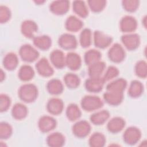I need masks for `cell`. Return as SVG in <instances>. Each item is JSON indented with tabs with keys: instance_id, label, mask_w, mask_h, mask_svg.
<instances>
[{
	"instance_id": "6da1fadb",
	"label": "cell",
	"mask_w": 147,
	"mask_h": 147,
	"mask_svg": "<svg viewBox=\"0 0 147 147\" xmlns=\"http://www.w3.org/2000/svg\"><path fill=\"white\" fill-rule=\"evenodd\" d=\"M18 94L20 98L24 102H31L37 98V89L32 84H26L20 87Z\"/></svg>"
},
{
	"instance_id": "7a4b0ae2",
	"label": "cell",
	"mask_w": 147,
	"mask_h": 147,
	"mask_svg": "<svg viewBox=\"0 0 147 147\" xmlns=\"http://www.w3.org/2000/svg\"><path fill=\"white\" fill-rule=\"evenodd\" d=\"M82 107L86 111L99 109L103 106L102 100L96 96H85L82 100Z\"/></svg>"
},
{
	"instance_id": "3957f363",
	"label": "cell",
	"mask_w": 147,
	"mask_h": 147,
	"mask_svg": "<svg viewBox=\"0 0 147 147\" xmlns=\"http://www.w3.org/2000/svg\"><path fill=\"white\" fill-rule=\"evenodd\" d=\"M20 55L23 60L32 62L38 58L39 53L30 45H24L20 48Z\"/></svg>"
},
{
	"instance_id": "277c9868",
	"label": "cell",
	"mask_w": 147,
	"mask_h": 147,
	"mask_svg": "<svg viewBox=\"0 0 147 147\" xmlns=\"http://www.w3.org/2000/svg\"><path fill=\"white\" fill-rule=\"evenodd\" d=\"M141 137V132L136 127H130L127 128L123 134V140L129 145L136 144Z\"/></svg>"
},
{
	"instance_id": "5b68a950",
	"label": "cell",
	"mask_w": 147,
	"mask_h": 147,
	"mask_svg": "<svg viewBox=\"0 0 147 147\" xmlns=\"http://www.w3.org/2000/svg\"><path fill=\"white\" fill-rule=\"evenodd\" d=\"M104 80L103 78L99 77H91L87 79L85 83V86L86 89L94 92H97L102 89Z\"/></svg>"
},
{
	"instance_id": "8992f818",
	"label": "cell",
	"mask_w": 147,
	"mask_h": 147,
	"mask_svg": "<svg viewBox=\"0 0 147 147\" xmlns=\"http://www.w3.org/2000/svg\"><path fill=\"white\" fill-rule=\"evenodd\" d=\"M108 55L111 61L115 63H119L122 61L125 58V52L120 45L115 44L110 49Z\"/></svg>"
},
{
	"instance_id": "52a82bcc",
	"label": "cell",
	"mask_w": 147,
	"mask_h": 147,
	"mask_svg": "<svg viewBox=\"0 0 147 147\" xmlns=\"http://www.w3.org/2000/svg\"><path fill=\"white\" fill-rule=\"evenodd\" d=\"M91 130L89 123L86 121H81L76 123L73 126L74 134L80 138H83L87 136Z\"/></svg>"
},
{
	"instance_id": "ba28073f",
	"label": "cell",
	"mask_w": 147,
	"mask_h": 147,
	"mask_svg": "<svg viewBox=\"0 0 147 147\" xmlns=\"http://www.w3.org/2000/svg\"><path fill=\"white\" fill-rule=\"evenodd\" d=\"M59 44L65 49H74L77 45L75 36L69 34H64L59 39Z\"/></svg>"
},
{
	"instance_id": "9c48e42d",
	"label": "cell",
	"mask_w": 147,
	"mask_h": 147,
	"mask_svg": "<svg viewBox=\"0 0 147 147\" xmlns=\"http://www.w3.org/2000/svg\"><path fill=\"white\" fill-rule=\"evenodd\" d=\"M112 39L110 36L103 33L96 31L94 33V42L96 47L100 48H105L108 47L111 42Z\"/></svg>"
},
{
	"instance_id": "30bf717a",
	"label": "cell",
	"mask_w": 147,
	"mask_h": 147,
	"mask_svg": "<svg viewBox=\"0 0 147 147\" xmlns=\"http://www.w3.org/2000/svg\"><path fill=\"white\" fill-rule=\"evenodd\" d=\"M36 68L38 74L43 76H51L53 70L48 60L44 58L40 60L36 64Z\"/></svg>"
},
{
	"instance_id": "8fae6325",
	"label": "cell",
	"mask_w": 147,
	"mask_h": 147,
	"mask_svg": "<svg viewBox=\"0 0 147 147\" xmlns=\"http://www.w3.org/2000/svg\"><path fill=\"white\" fill-rule=\"evenodd\" d=\"M56 123V121L49 116H43L38 122V127L42 132H48L55 128Z\"/></svg>"
},
{
	"instance_id": "7c38bea8",
	"label": "cell",
	"mask_w": 147,
	"mask_h": 147,
	"mask_svg": "<svg viewBox=\"0 0 147 147\" xmlns=\"http://www.w3.org/2000/svg\"><path fill=\"white\" fill-rule=\"evenodd\" d=\"M122 41L126 48L133 50L137 48L140 44L139 36L136 34H127L123 36Z\"/></svg>"
},
{
	"instance_id": "4fadbf2b",
	"label": "cell",
	"mask_w": 147,
	"mask_h": 147,
	"mask_svg": "<svg viewBox=\"0 0 147 147\" xmlns=\"http://www.w3.org/2000/svg\"><path fill=\"white\" fill-rule=\"evenodd\" d=\"M137 27V22L136 20L130 16L123 17L120 23V28L122 31L124 32H131L134 31Z\"/></svg>"
},
{
	"instance_id": "5bb4252c",
	"label": "cell",
	"mask_w": 147,
	"mask_h": 147,
	"mask_svg": "<svg viewBox=\"0 0 147 147\" xmlns=\"http://www.w3.org/2000/svg\"><path fill=\"white\" fill-rule=\"evenodd\" d=\"M105 100L109 104L111 105H117L119 104L123 99V92L109 91L104 94Z\"/></svg>"
},
{
	"instance_id": "9a60e30c",
	"label": "cell",
	"mask_w": 147,
	"mask_h": 147,
	"mask_svg": "<svg viewBox=\"0 0 147 147\" xmlns=\"http://www.w3.org/2000/svg\"><path fill=\"white\" fill-rule=\"evenodd\" d=\"M37 30V26L35 22L30 20H27L22 22L21 25V32L27 37L32 38L34 33Z\"/></svg>"
},
{
	"instance_id": "2e32d148",
	"label": "cell",
	"mask_w": 147,
	"mask_h": 147,
	"mask_svg": "<svg viewBox=\"0 0 147 147\" xmlns=\"http://www.w3.org/2000/svg\"><path fill=\"white\" fill-rule=\"evenodd\" d=\"M52 64L57 68H63L65 65V58L63 52L60 50H55L50 56Z\"/></svg>"
},
{
	"instance_id": "e0dca14e",
	"label": "cell",
	"mask_w": 147,
	"mask_h": 147,
	"mask_svg": "<svg viewBox=\"0 0 147 147\" xmlns=\"http://www.w3.org/2000/svg\"><path fill=\"white\" fill-rule=\"evenodd\" d=\"M65 64H67L71 69H78L81 65V59L78 54L70 52L67 54L66 57Z\"/></svg>"
},
{
	"instance_id": "ac0fdd59",
	"label": "cell",
	"mask_w": 147,
	"mask_h": 147,
	"mask_svg": "<svg viewBox=\"0 0 147 147\" xmlns=\"http://www.w3.org/2000/svg\"><path fill=\"white\" fill-rule=\"evenodd\" d=\"M63 109V103L61 99L58 98H52L50 99L47 104L48 111L53 114H59L61 113Z\"/></svg>"
},
{
	"instance_id": "d6986e66",
	"label": "cell",
	"mask_w": 147,
	"mask_h": 147,
	"mask_svg": "<svg viewBox=\"0 0 147 147\" xmlns=\"http://www.w3.org/2000/svg\"><path fill=\"white\" fill-rule=\"evenodd\" d=\"M125 125V122L123 119L119 117L112 118L108 123V130L112 133H118L122 130Z\"/></svg>"
},
{
	"instance_id": "ffe728a7",
	"label": "cell",
	"mask_w": 147,
	"mask_h": 147,
	"mask_svg": "<svg viewBox=\"0 0 147 147\" xmlns=\"http://www.w3.org/2000/svg\"><path fill=\"white\" fill-rule=\"evenodd\" d=\"M69 3L68 1H55L50 6L51 11L56 14H63L68 11Z\"/></svg>"
},
{
	"instance_id": "44dd1931",
	"label": "cell",
	"mask_w": 147,
	"mask_h": 147,
	"mask_svg": "<svg viewBox=\"0 0 147 147\" xmlns=\"http://www.w3.org/2000/svg\"><path fill=\"white\" fill-rule=\"evenodd\" d=\"M47 141V144L50 146H61L64 144L65 138L63 135L61 133H53L48 137Z\"/></svg>"
},
{
	"instance_id": "7402d4cb",
	"label": "cell",
	"mask_w": 147,
	"mask_h": 147,
	"mask_svg": "<svg viewBox=\"0 0 147 147\" xmlns=\"http://www.w3.org/2000/svg\"><path fill=\"white\" fill-rule=\"evenodd\" d=\"M18 63L17 56L13 53H7L3 59V64L4 67L8 70H13L16 68Z\"/></svg>"
},
{
	"instance_id": "603a6c76",
	"label": "cell",
	"mask_w": 147,
	"mask_h": 147,
	"mask_svg": "<svg viewBox=\"0 0 147 147\" xmlns=\"http://www.w3.org/2000/svg\"><path fill=\"white\" fill-rule=\"evenodd\" d=\"M65 26L67 29L69 31L76 32L82 28L83 23L78 18L74 16H70L66 21Z\"/></svg>"
},
{
	"instance_id": "cb8c5ba5",
	"label": "cell",
	"mask_w": 147,
	"mask_h": 147,
	"mask_svg": "<svg viewBox=\"0 0 147 147\" xmlns=\"http://www.w3.org/2000/svg\"><path fill=\"white\" fill-rule=\"evenodd\" d=\"M126 82L125 79H119L109 83L107 86V91L123 92L126 86Z\"/></svg>"
},
{
	"instance_id": "d4e9b609",
	"label": "cell",
	"mask_w": 147,
	"mask_h": 147,
	"mask_svg": "<svg viewBox=\"0 0 147 147\" xmlns=\"http://www.w3.org/2000/svg\"><path fill=\"white\" fill-rule=\"evenodd\" d=\"M34 45L42 50H47L51 45V39L47 36H38L33 39Z\"/></svg>"
},
{
	"instance_id": "484cf974",
	"label": "cell",
	"mask_w": 147,
	"mask_h": 147,
	"mask_svg": "<svg viewBox=\"0 0 147 147\" xmlns=\"http://www.w3.org/2000/svg\"><path fill=\"white\" fill-rule=\"evenodd\" d=\"M105 64L102 61H98L90 65L88 74L91 77H99L104 71Z\"/></svg>"
},
{
	"instance_id": "4316f807",
	"label": "cell",
	"mask_w": 147,
	"mask_h": 147,
	"mask_svg": "<svg viewBox=\"0 0 147 147\" xmlns=\"http://www.w3.org/2000/svg\"><path fill=\"white\" fill-rule=\"evenodd\" d=\"M109 117V113L106 110H102L93 114L91 117V121L95 125L103 123Z\"/></svg>"
},
{
	"instance_id": "83f0119b",
	"label": "cell",
	"mask_w": 147,
	"mask_h": 147,
	"mask_svg": "<svg viewBox=\"0 0 147 147\" xmlns=\"http://www.w3.org/2000/svg\"><path fill=\"white\" fill-rule=\"evenodd\" d=\"M101 57L100 53L95 49H91L85 53L84 60L87 64L90 65L99 61Z\"/></svg>"
},
{
	"instance_id": "f1b7e54d",
	"label": "cell",
	"mask_w": 147,
	"mask_h": 147,
	"mask_svg": "<svg viewBox=\"0 0 147 147\" xmlns=\"http://www.w3.org/2000/svg\"><path fill=\"white\" fill-rule=\"evenodd\" d=\"M47 89L52 94H59L63 90V86L59 80L52 79L47 84Z\"/></svg>"
},
{
	"instance_id": "f546056e",
	"label": "cell",
	"mask_w": 147,
	"mask_h": 147,
	"mask_svg": "<svg viewBox=\"0 0 147 147\" xmlns=\"http://www.w3.org/2000/svg\"><path fill=\"white\" fill-rule=\"evenodd\" d=\"M11 113L14 118L17 119H21L26 116L28 111L26 107L24 105L17 103L13 106Z\"/></svg>"
},
{
	"instance_id": "4dcf8cb0",
	"label": "cell",
	"mask_w": 147,
	"mask_h": 147,
	"mask_svg": "<svg viewBox=\"0 0 147 147\" xmlns=\"http://www.w3.org/2000/svg\"><path fill=\"white\" fill-rule=\"evenodd\" d=\"M34 74V71L30 66L25 65L20 68L18 72V76L22 80L27 81L33 77Z\"/></svg>"
},
{
	"instance_id": "1f68e13d",
	"label": "cell",
	"mask_w": 147,
	"mask_h": 147,
	"mask_svg": "<svg viewBox=\"0 0 147 147\" xmlns=\"http://www.w3.org/2000/svg\"><path fill=\"white\" fill-rule=\"evenodd\" d=\"M106 139L103 134L100 133H95L89 140V144L91 146L101 147L104 146Z\"/></svg>"
},
{
	"instance_id": "d6a6232c",
	"label": "cell",
	"mask_w": 147,
	"mask_h": 147,
	"mask_svg": "<svg viewBox=\"0 0 147 147\" xmlns=\"http://www.w3.org/2000/svg\"><path fill=\"white\" fill-rule=\"evenodd\" d=\"M66 114L69 120L75 121L79 118L81 115V112L77 105L75 104H71L67 107Z\"/></svg>"
},
{
	"instance_id": "836d02e7",
	"label": "cell",
	"mask_w": 147,
	"mask_h": 147,
	"mask_svg": "<svg viewBox=\"0 0 147 147\" xmlns=\"http://www.w3.org/2000/svg\"><path fill=\"white\" fill-rule=\"evenodd\" d=\"M143 86L142 84L137 80L133 81L129 89V94L132 97L139 96L142 92Z\"/></svg>"
},
{
	"instance_id": "e575fe53",
	"label": "cell",
	"mask_w": 147,
	"mask_h": 147,
	"mask_svg": "<svg viewBox=\"0 0 147 147\" xmlns=\"http://www.w3.org/2000/svg\"><path fill=\"white\" fill-rule=\"evenodd\" d=\"M64 82L68 87L76 88L80 84V79L76 75L69 73L65 76Z\"/></svg>"
},
{
	"instance_id": "d590c367",
	"label": "cell",
	"mask_w": 147,
	"mask_h": 147,
	"mask_svg": "<svg viewBox=\"0 0 147 147\" xmlns=\"http://www.w3.org/2000/svg\"><path fill=\"white\" fill-rule=\"evenodd\" d=\"M73 8L75 13L82 17H85L88 14V10L84 2L75 1L73 3Z\"/></svg>"
},
{
	"instance_id": "8d00e7d4",
	"label": "cell",
	"mask_w": 147,
	"mask_h": 147,
	"mask_svg": "<svg viewBox=\"0 0 147 147\" xmlns=\"http://www.w3.org/2000/svg\"><path fill=\"white\" fill-rule=\"evenodd\" d=\"M91 33L88 29H84L80 36V42L82 47L86 48L91 44Z\"/></svg>"
},
{
	"instance_id": "74e56055",
	"label": "cell",
	"mask_w": 147,
	"mask_h": 147,
	"mask_svg": "<svg viewBox=\"0 0 147 147\" xmlns=\"http://www.w3.org/2000/svg\"><path fill=\"white\" fill-rule=\"evenodd\" d=\"M12 133L11 126L6 122H1L0 126V137L1 139H6L10 137Z\"/></svg>"
},
{
	"instance_id": "f35d334b",
	"label": "cell",
	"mask_w": 147,
	"mask_h": 147,
	"mask_svg": "<svg viewBox=\"0 0 147 147\" xmlns=\"http://www.w3.org/2000/svg\"><path fill=\"white\" fill-rule=\"evenodd\" d=\"M136 73L137 76L145 78L146 75V64L145 61H139L136 66Z\"/></svg>"
},
{
	"instance_id": "ab89813d",
	"label": "cell",
	"mask_w": 147,
	"mask_h": 147,
	"mask_svg": "<svg viewBox=\"0 0 147 147\" xmlns=\"http://www.w3.org/2000/svg\"><path fill=\"white\" fill-rule=\"evenodd\" d=\"M106 2L104 1H90L89 6L94 11H100L105 7Z\"/></svg>"
},
{
	"instance_id": "60d3db41",
	"label": "cell",
	"mask_w": 147,
	"mask_h": 147,
	"mask_svg": "<svg viewBox=\"0 0 147 147\" xmlns=\"http://www.w3.org/2000/svg\"><path fill=\"white\" fill-rule=\"evenodd\" d=\"M118 74V69L115 67H109L106 71V72L103 77L104 81H108L110 79H113L114 78H115Z\"/></svg>"
},
{
	"instance_id": "b9f144b4",
	"label": "cell",
	"mask_w": 147,
	"mask_h": 147,
	"mask_svg": "<svg viewBox=\"0 0 147 147\" xmlns=\"http://www.w3.org/2000/svg\"><path fill=\"white\" fill-rule=\"evenodd\" d=\"M10 10L5 6H1L0 7V21L1 23L7 22L10 17Z\"/></svg>"
},
{
	"instance_id": "7bdbcfd3",
	"label": "cell",
	"mask_w": 147,
	"mask_h": 147,
	"mask_svg": "<svg viewBox=\"0 0 147 147\" xmlns=\"http://www.w3.org/2000/svg\"><path fill=\"white\" fill-rule=\"evenodd\" d=\"M1 111H5L9 108L10 105V99L8 96L5 94L1 95Z\"/></svg>"
},
{
	"instance_id": "ee69618b",
	"label": "cell",
	"mask_w": 147,
	"mask_h": 147,
	"mask_svg": "<svg viewBox=\"0 0 147 147\" xmlns=\"http://www.w3.org/2000/svg\"><path fill=\"white\" fill-rule=\"evenodd\" d=\"M123 6L126 9V10L129 11H133L135 10H136V8L138 6V2L137 1H123Z\"/></svg>"
},
{
	"instance_id": "f6af8a7d",
	"label": "cell",
	"mask_w": 147,
	"mask_h": 147,
	"mask_svg": "<svg viewBox=\"0 0 147 147\" xmlns=\"http://www.w3.org/2000/svg\"><path fill=\"white\" fill-rule=\"evenodd\" d=\"M3 75H5V74L3 72V71L1 69V81H2L3 79L5 78V76H3Z\"/></svg>"
}]
</instances>
